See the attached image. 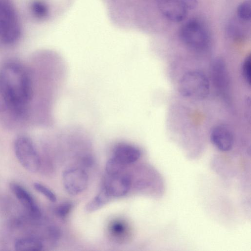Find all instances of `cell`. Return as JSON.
Here are the masks:
<instances>
[{"instance_id":"obj_1","label":"cell","mask_w":251,"mask_h":251,"mask_svg":"<svg viewBox=\"0 0 251 251\" xmlns=\"http://www.w3.org/2000/svg\"><path fill=\"white\" fill-rule=\"evenodd\" d=\"M0 92L6 109L21 115L33 96L31 78L21 65L10 62L0 69Z\"/></svg>"},{"instance_id":"obj_2","label":"cell","mask_w":251,"mask_h":251,"mask_svg":"<svg viewBox=\"0 0 251 251\" xmlns=\"http://www.w3.org/2000/svg\"><path fill=\"white\" fill-rule=\"evenodd\" d=\"M19 17L10 0H0V42L6 45L17 42L21 35Z\"/></svg>"},{"instance_id":"obj_3","label":"cell","mask_w":251,"mask_h":251,"mask_svg":"<svg viewBox=\"0 0 251 251\" xmlns=\"http://www.w3.org/2000/svg\"><path fill=\"white\" fill-rule=\"evenodd\" d=\"M178 89L184 97L202 100L209 93L210 84L207 76L203 73L191 71L181 77L178 83Z\"/></svg>"},{"instance_id":"obj_4","label":"cell","mask_w":251,"mask_h":251,"mask_svg":"<svg viewBox=\"0 0 251 251\" xmlns=\"http://www.w3.org/2000/svg\"><path fill=\"white\" fill-rule=\"evenodd\" d=\"M179 35L186 46L196 50L205 49L209 42L206 29L196 19H191L184 23L180 28Z\"/></svg>"},{"instance_id":"obj_5","label":"cell","mask_w":251,"mask_h":251,"mask_svg":"<svg viewBox=\"0 0 251 251\" xmlns=\"http://www.w3.org/2000/svg\"><path fill=\"white\" fill-rule=\"evenodd\" d=\"M14 149L17 159L25 169L33 173L39 169L40 157L30 138L25 136L17 137L14 142Z\"/></svg>"},{"instance_id":"obj_6","label":"cell","mask_w":251,"mask_h":251,"mask_svg":"<svg viewBox=\"0 0 251 251\" xmlns=\"http://www.w3.org/2000/svg\"><path fill=\"white\" fill-rule=\"evenodd\" d=\"M88 177L86 172L79 167H72L63 173V183L65 190L71 195H76L87 187Z\"/></svg>"},{"instance_id":"obj_7","label":"cell","mask_w":251,"mask_h":251,"mask_svg":"<svg viewBox=\"0 0 251 251\" xmlns=\"http://www.w3.org/2000/svg\"><path fill=\"white\" fill-rule=\"evenodd\" d=\"M131 185L130 177L121 173L115 175H106L103 187L112 197H120L125 195Z\"/></svg>"},{"instance_id":"obj_8","label":"cell","mask_w":251,"mask_h":251,"mask_svg":"<svg viewBox=\"0 0 251 251\" xmlns=\"http://www.w3.org/2000/svg\"><path fill=\"white\" fill-rule=\"evenodd\" d=\"M158 9L168 20L178 23L183 21L187 15V10L180 0H156Z\"/></svg>"},{"instance_id":"obj_9","label":"cell","mask_w":251,"mask_h":251,"mask_svg":"<svg viewBox=\"0 0 251 251\" xmlns=\"http://www.w3.org/2000/svg\"><path fill=\"white\" fill-rule=\"evenodd\" d=\"M10 188L17 199L27 210L30 216L36 219L40 217V209L33 196L26 188L16 182H11L10 184Z\"/></svg>"},{"instance_id":"obj_10","label":"cell","mask_w":251,"mask_h":251,"mask_svg":"<svg viewBox=\"0 0 251 251\" xmlns=\"http://www.w3.org/2000/svg\"><path fill=\"white\" fill-rule=\"evenodd\" d=\"M211 74L215 89L221 95H226L229 86V79L225 62L221 59L215 60L211 69Z\"/></svg>"},{"instance_id":"obj_11","label":"cell","mask_w":251,"mask_h":251,"mask_svg":"<svg viewBox=\"0 0 251 251\" xmlns=\"http://www.w3.org/2000/svg\"><path fill=\"white\" fill-rule=\"evenodd\" d=\"M210 140L218 149L224 151L230 150L234 144V137L231 131L227 126L222 125L212 128Z\"/></svg>"},{"instance_id":"obj_12","label":"cell","mask_w":251,"mask_h":251,"mask_svg":"<svg viewBox=\"0 0 251 251\" xmlns=\"http://www.w3.org/2000/svg\"><path fill=\"white\" fill-rule=\"evenodd\" d=\"M140 156L138 148L127 143H120L113 150V156L126 166L136 161Z\"/></svg>"},{"instance_id":"obj_13","label":"cell","mask_w":251,"mask_h":251,"mask_svg":"<svg viewBox=\"0 0 251 251\" xmlns=\"http://www.w3.org/2000/svg\"><path fill=\"white\" fill-rule=\"evenodd\" d=\"M42 242L38 238L28 237L17 239L14 243L15 250L18 251H39L42 250Z\"/></svg>"},{"instance_id":"obj_14","label":"cell","mask_w":251,"mask_h":251,"mask_svg":"<svg viewBox=\"0 0 251 251\" xmlns=\"http://www.w3.org/2000/svg\"><path fill=\"white\" fill-rule=\"evenodd\" d=\"M32 15L37 19L46 20L50 15V10L48 4L43 0H33L30 4Z\"/></svg>"},{"instance_id":"obj_15","label":"cell","mask_w":251,"mask_h":251,"mask_svg":"<svg viewBox=\"0 0 251 251\" xmlns=\"http://www.w3.org/2000/svg\"><path fill=\"white\" fill-rule=\"evenodd\" d=\"M111 198L110 196L102 186L99 193L88 202L86 210L88 212H93L105 205Z\"/></svg>"},{"instance_id":"obj_16","label":"cell","mask_w":251,"mask_h":251,"mask_svg":"<svg viewBox=\"0 0 251 251\" xmlns=\"http://www.w3.org/2000/svg\"><path fill=\"white\" fill-rule=\"evenodd\" d=\"M109 227L110 234L115 240L122 239L126 235L127 226L123 221L115 220L110 224Z\"/></svg>"},{"instance_id":"obj_17","label":"cell","mask_w":251,"mask_h":251,"mask_svg":"<svg viewBox=\"0 0 251 251\" xmlns=\"http://www.w3.org/2000/svg\"><path fill=\"white\" fill-rule=\"evenodd\" d=\"M126 166V165L112 156L107 161L106 164V174L112 175L122 173Z\"/></svg>"},{"instance_id":"obj_18","label":"cell","mask_w":251,"mask_h":251,"mask_svg":"<svg viewBox=\"0 0 251 251\" xmlns=\"http://www.w3.org/2000/svg\"><path fill=\"white\" fill-rule=\"evenodd\" d=\"M239 18L244 21H249L251 17V2L250 0H246L239 5L237 8Z\"/></svg>"},{"instance_id":"obj_19","label":"cell","mask_w":251,"mask_h":251,"mask_svg":"<svg viewBox=\"0 0 251 251\" xmlns=\"http://www.w3.org/2000/svg\"><path fill=\"white\" fill-rule=\"evenodd\" d=\"M33 186L37 191L44 195L50 201L55 202L56 201L55 194L46 186L39 182H35Z\"/></svg>"},{"instance_id":"obj_20","label":"cell","mask_w":251,"mask_h":251,"mask_svg":"<svg viewBox=\"0 0 251 251\" xmlns=\"http://www.w3.org/2000/svg\"><path fill=\"white\" fill-rule=\"evenodd\" d=\"M242 72L244 79L250 85L251 82V58L250 55L247 56L244 60L242 67Z\"/></svg>"},{"instance_id":"obj_21","label":"cell","mask_w":251,"mask_h":251,"mask_svg":"<svg viewBox=\"0 0 251 251\" xmlns=\"http://www.w3.org/2000/svg\"><path fill=\"white\" fill-rule=\"evenodd\" d=\"M73 207L72 203L66 201L60 204L56 209L55 213L60 218H64L71 210Z\"/></svg>"},{"instance_id":"obj_22","label":"cell","mask_w":251,"mask_h":251,"mask_svg":"<svg viewBox=\"0 0 251 251\" xmlns=\"http://www.w3.org/2000/svg\"><path fill=\"white\" fill-rule=\"evenodd\" d=\"M182 5L187 11L196 9L198 5L197 0H180Z\"/></svg>"},{"instance_id":"obj_23","label":"cell","mask_w":251,"mask_h":251,"mask_svg":"<svg viewBox=\"0 0 251 251\" xmlns=\"http://www.w3.org/2000/svg\"><path fill=\"white\" fill-rule=\"evenodd\" d=\"M6 109V107L5 102L0 92V111H4Z\"/></svg>"}]
</instances>
